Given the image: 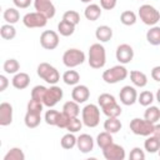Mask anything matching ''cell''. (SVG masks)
Instances as JSON below:
<instances>
[{
	"mask_svg": "<svg viewBox=\"0 0 160 160\" xmlns=\"http://www.w3.org/2000/svg\"><path fill=\"white\" fill-rule=\"evenodd\" d=\"M81 120L88 128H96L100 122V109L95 104H88L81 110Z\"/></svg>",
	"mask_w": 160,
	"mask_h": 160,
	"instance_id": "cell-2",
	"label": "cell"
},
{
	"mask_svg": "<svg viewBox=\"0 0 160 160\" xmlns=\"http://www.w3.org/2000/svg\"><path fill=\"white\" fill-rule=\"evenodd\" d=\"M42 106H44L42 101H39V100H35V99H30V101L28 102V110L29 111H34V112L41 114Z\"/></svg>",
	"mask_w": 160,
	"mask_h": 160,
	"instance_id": "cell-44",
	"label": "cell"
},
{
	"mask_svg": "<svg viewBox=\"0 0 160 160\" xmlns=\"http://www.w3.org/2000/svg\"><path fill=\"white\" fill-rule=\"evenodd\" d=\"M46 90H48V88H45V86H42V85H36V86H34L32 90H31V99L42 101Z\"/></svg>",
	"mask_w": 160,
	"mask_h": 160,
	"instance_id": "cell-41",
	"label": "cell"
},
{
	"mask_svg": "<svg viewBox=\"0 0 160 160\" xmlns=\"http://www.w3.org/2000/svg\"><path fill=\"white\" fill-rule=\"evenodd\" d=\"M12 122V105L10 102H1L0 104V125L8 126Z\"/></svg>",
	"mask_w": 160,
	"mask_h": 160,
	"instance_id": "cell-15",
	"label": "cell"
},
{
	"mask_svg": "<svg viewBox=\"0 0 160 160\" xmlns=\"http://www.w3.org/2000/svg\"><path fill=\"white\" fill-rule=\"evenodd\" d=\"M76 141H78V138L74 135V132H68V134H65V135L61 138L60 145H61L62 149L70 150V149H72V148L76 145Z\"/></svg>",
	"mask_w": 160,
	"mask_h": 160,
	"instance_id": "cell-30",
	"label": "cell"
},
{
	"mask_svg": "<svg viewBox=\"0 0 160 160\" xmlns=\"http://www.w3.org/2000/svg\"><path fill=\"white\" fill-rule=\"evenodd\" d=\"M101 110L108 118H119V115L121 114V108L116 101L110 104V105H108V106L101 108Z\"/></svg>",
	"mask_w": 160,
	"mask_h": 160,
	"instance_id": "cell-32",
	"label": "cell"
},
{
	"mask_svg": "<svg viewBox=\"0 0 160 160\" xmlns=\"http://www.w3.org/2000/svg\"><path fill=\"white\" fill-rule=\"evenodd\" d=\"M80 1H82V2H90L91 0H80Z\"/></svg>",
	"mask_w": 160,
	"mask_h": 160,
	"instance_id": "cell-53",
	"label": "cell"
},
{
	"mask_svg": "<svg viewBox=\"0 0 160 160\" xmlns=\"http://www.w3.org/2000/svg\"><path fill=\"white\" fill-rule=\"evenodd\" d=\"M129 158L131 160H144L145 159V152L142 149L140 148H134L131 151H130V155Z\"/></svg>",
	"mask_w": 160,
	"mask_h": 160,
	"instance_id": "cell-45",
	"label": "cell"
},
{
	"mask_svg": "<svg viewBox=\"0 0 160 160\" xmlns=\"http://www.w3.org/2000/svg\"><path fill=\"white\" fill-rule=\"evenodd\" d=\"M2 69L6 74H16L20 69V64L16 59H8L4 65H2Z\"/></svg>",
	"mask_w": 160,
	"mask_h": 160,
	"instance_id": "cell-37",
	"label": "cell"
},
{
	"mask_svg": "<svg viewBox=\"0 0 160 160\" xmlns=\"http://www.w3.org/2000/svg\"><path fill=\"white\" fill-rule=\"evenodd\" d=\"M75 26H76V25H74V24H71L70 21L62 19V20L58 24V31H59V34H60L61 36H70V35L74 34Z\"/></svg>",
	"mask_w": 160,
	"mask_h": 160,
	"instance_id": "cell-27",
	"label": "cell"
},
{
	"mask_svg": "<svg viewBox=\"0 0 160 160\" xmlns=\"http://www.w3.org/2000/svg\"><path fill=\"white\" fill-rule=\"evenodd\" d=\"M31 1L32 0H12L14 5L16 8H19V9H26V8H29L30 4H31Z\"/></svg>",
	"mask_w": 160,
	"mask_h": 160,
	"instance_id": "cell-48",
	"label": "cell"
},
{
	"mask_svg": "<svg viewBox=\"0 0 160 160\" xmlns=\"http://www.w3.org/2000/svg\"><path fill=\"white\" fill-rule=\"evenodd\" d=\"M84 15L88 20L90 21H96L100 16H101V6H99L98 4H90L85 8L84 10Z\"/></svg>",
	"mask_w": 160,
	"mask_h": 160,
	"instance_id": "cell-20",
	"label": "cell"
},
{
	"mask_svg": "<svg viewBox=\"0 0 160 160\" xmlns=\"http://www.w3.org/2000/svg\"><path fill=\"white\" fill-rule=\"evenodd\" d=\"M130 80L138 88H144L148 84V76L142 71H139V70L130 71Z\"/></svg>",
	"mask_w": 160,
	"mask_h": 160,
	"instance_id": "cell-22",
	"label": "cell"
},
{
	"mask_svg": "<svg viewBox=\"0 0 160 160\" xmlns=\"http://www.w3.org/2000/svg\"><path fill=\"white\" fill-rule=\"evenodd\" d=\"M59 34L54 30H45L40 35V44L46 50H54L59 45Z\"/></svg>",
	"mask_w": 160,
	"mask_h": 160,
	"instance_id": "cell-10",
	"label": "cell"
},
{
	"mask_svg": "<svg viewBox=\"0 0 160 160\" xmlns=\"http://www.w3.org/2000/svg\"><path fill=\"white\" fill-rule=\"evenodd\" d=\"M119 98H120L121 104H124V105H126V106L134 105V104L138 101V92H136V89H135L134 86L125 85V86L120 90Z\"/></svg>",
	"mask_w": 160,
	"mask_h": 160,
	"instance_id": "cell-12",
	"label": "cell"
},
{
	"mask_svg": "<svg viewBox=\"0 0 160 160\" xmlns=\"http://www.w3.org/2000/svg\"><path fill=\"white\" fill-rule=\"evenodd\" d=\"M62 19L70 21V22L74 24V25H78V24L80 22V15H79V12L75 11V10H68V11H65L64 15H62Z\"/></svg>",
	"mask_w": 160,
	"mask_h": 160,
	"instance_id": "cell-42",
	"label": "cell"
},
{
	"mask_svg": "<svg viewBox=\"0 0 160 160\" xmlns=\"http://www.w3.org/2000/svg\"><path fill=\"white\" fill-rule=\"evenodd\" d=\"M115 55H116V60L120 64H122V65L129 64L134 58V50L129 44H121L118 46Z\"/></svg>",
	"mask_w": 160,
	"mask_h": 160,
	"instance_id": "cell-14",
	"label": "cell"
},
{
	"mask_svg": "<svg viewBox=\"0 0 160 160\" xmlns=\"http://www.w3.org/2000/svg\"><path fill=\"white\" fill-rule=\"evenodd\" d=\"M41 121V114L39 112H34V111H26L25 118H24V122L29 129H34L36 126L40 125Z\"/></svg>",
	"mask_w": 160,
	"mask_h": 160,
	"instance_id": "cell-21",
	"label": "cell"
},
{
	"mask_svg": "<svg viewBox=\"0 0 160 160\" xmlns=\"http://www.w3.org/2000/svg\"><path fill=\"white\" fill-rule=\"evenodd\" d=\"M62 80L66 85H78L80 81V75L75 70H66L62 74Z\"/></svg>",
	"mask_w": 160,
	"mask_h": 160,
	"instance_id": "cell-31",
	"label": "cell"
},
{
	"mask_svg": "<svg viewBox=\"0 0 160 160\" xmlns=\"http://www.w3.org/2000/svg\"><path fill=\"white\" fill-rule=\"evenodd\" d=\"M121 121L118 119V118H108L104 122V129L111 134H115L118 132L120 129H121Z\"/></svg>",
	"mask_w": 160,
	"mask_h": 160,
	"instance_id": "cell-28",
	"label": "cell"
},
{
	"mask_svg": "<svg viewBox=\"0 0 160 160\" xmlns=\"http://www.w3.org/2000/svg\"><path fill=\"white\" fill-rule=\"evenodd\" d=\"M129 72L124 65H115L102 72V80L106 84H116L128 78Z\"/></svg>",
	"mask_w": 160,
	"mask_h": 160,
	"instance_id": "cell-3",
	"label": "cell"
},
{
	"mask_svg": "<svg viewBox=\"0 0 160 160\" xmlns=\"http://www.w3.org/2000/svg\"><path fill=\"white\" fill-rule=\"evenodd\" d=\"M89 65L92 69H101L106 62V51L100 42H95L89 48Z\"/></svg>",
	"mask_w": 160,
	"mask_h": 160,
	"instance_id": "cell-1",
	"label": "cell"
},
{
	"mask_svg": "<svg viewBox=\"0 0 160 160\" xmlns=\"http://www.w3.org/2000/svg\"><path fill=\"white\" fill-rule=\"evenodd\" d=\"M59 115H60V111L54 110V109H49L45 112V121H46V124L48 125H51V126H56Z\"/></svg>",
	"mask_w": 160,
	"mask_h": 160,
	"instance_id": "cell-39",
	"label": "cell"
},
{
	"mask_svg": "<svg viewBox=\"0 0 160 160\" xmlns=\"http://www.w3.org/2000/svg\"><path fill=\"white\" fill-rule=\"evenodd\" d=\"M82 124H84V122H82V120H80L78 116L71 118V119H70V121H69V124H68L66 130H68L69 132H78V131H80V130H81Z\"/></svg>",
	"mask_w": 160,
	"mask_h": 160,
	"instance_id": "cell-40",
	"label": "cell"
},
{
	"mask_svg": "<svg viewBox=\"0 0 160 160\" xmlns=\"http://www.w3.org/2000/svg\"><path fill=\"white\" fill-rule=\"evenodd\" d=\"M76 146L78 149L86 154V152H90L92 149H94V139L91 138V135L89 134H81L79 138H78V141H76Z\"/></svg>",
	"mask_w": 160,
	"mask_h": 160,
	"instance_id": "cell-17",
	"label": "cell"
},
{
	"mask_svg": "<svg viewBox=\"0 0 160 160\" xmlns=\"http://www.w3.org/2000/svg\"><path fill=\"white\" fill-rule=\"evenodd\" d=\"M11 82H12V86H14L15 89H18V90H24V89H26V88L29 86V84H30V76H29V74H26V72H16V74L14 75L12 80H11Z\"/></svg>",
	"mask_w": 160,
	"mask_h": 160,
	"instance_id": "cell-18",
	"label": "cell"
},
{
	"mask_svg": "<svg viewBox=\"0 0 160 160\" xmlns=\"http://www.w3.org/2000/svg\"><path fill=\"white\" fill-rule=\"evenodd\" d=\"M34 8L38 12L45 15L48 19L54 18L56 12V9L51 0H34Z\"/></svg>",
	"mask_w": 160,
	"mask_h": 160,
	"instance_id": "cell-13",
	"label": "cell"
},
{
	"mask_svg": "<svg viewBox=\"0 0 160 160\" xmlns=\"http://www.w3.org/2000/svg\"><path fill=\"white\" fill-rule=\"evenodd\" d=\"M115 101H116L115 98H114L111 94H108V92H104V94H101V95L98 98V104H99L100 108L108 106V105H110V104H112V102H115Z\"/></svg>",
	"mask_w": 160,
	"mask_h": 160,
	"instance_id": "cell-43",
	"label": "cell"
},
{
	"mask_svg": "<svg viewBox=\"0 0 160 160\" xmlns=\"http://www.w3.org/2000/svg\"><path fill=\"white\" fill-rule=\"evenodd\" d=\"M0 35L5 40H12L16 36V29L12 26V24H4L0 28Z\"/></svg>",
	"mask_w": 160,
	"mask_h": 160,
	"instance_id": "cell-34",
	"label": "cell"
},
{
	"mask_svg": "<svg viewBox=\"0 0 160 160\" xmlns=\"http://www.w3.org/2000/svg\"><path fill=\"white\" fill-rule=\"evenodd\" d=\"M151 78L155 81H160V65L152 68V70H151Z\"/></svg>",
	"mask_w": 160,
	"mask_h": 160,
	"instance_id": "cell-49",
	"label": "cell"
},
{
	"mask_svg": "<svg viewBox=\"0 0 160 160\" xmlns=\"http://www.w3.org/2000/svg\"><path fill=\"white\" fill-rule=\"evenodd\" d=\"M4 160H25V154L20 148H11L5 154Z\"/></svg>",
	"mask_w": 160,
	"mask_h": 160,
	"instance_id": "cell-36",
	"label": "cell"
},
{
	"mask_svg": "<svg viewBox=\"0 0 160 160\" xmlns=\"http://www.w3.org/2000/svg\"><path fill=\"white\" fill-rule=\"evenodd\" d=\"M102 155L106 160H124L125 150L121 145L112 142L109 146H106L105 149H102Z\"/></svg>",
	"mask_w": 160,
	"mask_h": 160,
	"instance_id": "cell-11",
	"label": "cell"
},
{
	"mask_svg": "<svg viewBox=\"0 0 160 160\" xmlns=\"http://www.w3.org/2000/svg\"><path fill=\"white\" fill-rule=\"evenodd\" d=\"M146 40L150 45L158 46L160 45V26H151L146 32Z\"/></svg>",
	"mask_w": 160,
	"mask_h": 160,
	"instance_id": "cell-23",
	"label": "cell"
},
{
	"mask_svg": "<svg viewBox=\"0 0 160 160\" xmlns=\"http://www.w3.org/2000/svg\"><path fill=\"white\" fill-rule=\"evenodd\" d=\"M154 126L155 124L148 121L146 119H140V118H135L130 121V130L139 136H149L152 135L154 131Z\"/></svg>",
	"mask_w": 160,
	"mask_h": 160,
	"instance_id": "cell-6",
	"label": "cell"
},
{
	"mask_svg": "<svg viewBox=\"0 0 160 160\" xmlns=\"http://www.w3.org/2000/svg\"><path fill=\"white\" fill-rule=\"evenodd\" d=\"M158 152H159V156H160V149H159V151H158Z\"/></svg>",
	"mask_w": 160,
	"mask_h": 160,
	"instance_id": "cell-54",
	"label": "cell"
},
{
	"mask_svg": "<svg viewBox=\"0 0 160 160\" xmlns=\"http://www.w3.org/2000/svg\"><path fill=\"white\" fill-rule=\"evenodd\" d=\"M138 101L140 102V105L142 106H149L152 104L154 101V94L149 90H145V91H141L140 95H138Z\"/></svg>",
	"mask_w": 160,
	"mask_h": 160,
	"instance_id": "cell-38",
	"label": "cell"
},
{
	"mask_svg": "<svg viewBox=\"0 0 160 160\" xmlns=\"http://www.w3.org/2000/svg\"><path fill=\"white\" fill-rule=\"evenodd\" d=\"M95 36L100 42H108L112 38V29L108 25L98 26V29L95 31Z\"/></svg>",
	"mask_w": 160,
	"mask_h": 160,
	"instance_id": "cell-19",
	"label": "cell"
},
{
	"mask_svg": "<svg viewBox=\"0 0 160 160\" xmlns=\"http://www.w3.org/2000/svg\"><path fill=\"white\" fill-rule=\"evenodd\" d=\"M144 148L150 154H154V152H158L159 149H160V139H158L156 136L154 135H149L148 139L145 140L144 142Z\"/></svg>",
	"mask_w": 160,
	"mask_h": 160,
	"instance_id": "cell-26",
	"label": "cell"
},
{
	"mask_svg": "<svg viewBox=\"0 0 160 160\" xmlns=\"http://www.w3.org/2000/svg\"><path fill=\"white\" fill-rule=\"evenodd\" d=\"M71 98L74 101L82 104L90 98V90L86 85H75L71 91Z\"/></svg>",
	"mask_w": 160,
	"mask_h": 160,
	"instance_id": "cell-16",
	"label": "cell"
},
{
	"mask_svg": "<svg viewBox=\"0 0 160 160\" xmlns=\"http://www.w3.org/2000/svg\"><path fill=\"white\" fill-rule=\"evenodd\" d=\"M8 85H9V80H8V78H6L5 75H0V91L6 90Z\"/></svg>",
	"mask_w": 160,
	"mask_h": 160,
	"instance_id": "cell-50",
	"label": "cell"
},
{
	"mask_svg": "<svg viewBox=\"0 0 160 160\" xmlns=\"http://www.w3.org/2000/svg\"><path fill=\"white\" fill-rule=\"evenodd\" d=\"M64 96V92H62V89L60 86H56V85H52L50 86L46 92H45V96L42 99V104L48 108H54Z\"/></svg>",
	"mask_w": 160,
	"mask_h": 160,
	"instance_id": "cell-9",
	"label": "cell"
},
{
	"mask_svg": "<svg viewBox=\"0 0 160 160\" xmlns=\"http://www.w3.org/2000/svg\"><path fill=\"white\" fill-rule=\"evenodd\" d=\"M2 16H4V20H5L8 24H15V22H18V21L20 20V14H19V11H18L15 8H9V9H6V10L4 11Z\"/></svg>",
	"mask_w": 160,
	"mask_h": 160,
	"instance_id": "cell-33",
	"label": "cell"
},
{
	"mask_svg": "<svg viewBox=\"0 0 160 160\" xmlns=\"http://www.w3.org/2000/svg\"><path fill=\"white\" fill-rule=\"evenodd\" d=\"M22 22L26 28L29 29H34V28H44L48 24V18L38 11H32V12H28L26 15H24L22 18Z\"/></svg>",
	"mask_w": 160,
	"mask_h": 160,
	"instance_id": "cell-8",
	"label": "cell"
},
{
	"mask_svg": "<svg viewBox=\"0 0 160 160\" xmlns=\"http://www.w3.org/2000/svg\"><path fill=\"white\" fill-rule=\"evenodd\" d=\"M85 61V52L79 49H69L62 55V62L66 68H76Z\"/></svg>",
	"mask_w": 160,
	"mask_h": 160,
	"instance_id": "cell-7",
	"label": "cell"
},
{
	"mask_svg": "<svg viewBox=\"0 0 160 160\" xmlns=\"http://www.w3.org/2000/svg\"><path fill=\"white\" fill-rule=\"evenodd\" d=\"M100 6L104 10H112L116 6V0H100Z\"/></svg>",
	"mask_w": 160,
	"mask_h": 160,
	"instance_id": "cell-47",
	"label": "cell"
},
{
	"mask_svg": "<svg viewBox=\"0 0 160 160\" xmlns=\"http://www.w3.org/2000/svg\"><path fill=\"white\" fill-rule=\"evenodd\" d=\"M152 135L156 136L158 139H160V124H155L154 126V131H152Z\"/></svg>",
	"mask_w": 160,
	"mask_h": 160,
	"instance_id": "cell-51",
	"label": "cell"
},
{
	"mask_svg": "<svg viewBox=\"0 0 160 160\" xmlns=\"http://www.w3.org/2000/svg\"><path fill=\"white\" fill-rule=\"evenodd\" d=\"M155 98H156V100H158V102L160 104V88L158 89V91H156V95H155Z\"/></svg>",
	"mask_w": 160,
	"mask_h": 160,
	"instance_id": "cell-52",
	"label": "cell"
},
{
	"mask_svg": "<svg viewBox=\"0 0 160 160\" xmlns=\"http://www.w3.org/2000/svg\"><path fill=\"white\" fill-rule=\"evenodd\" d=\"M114 142V140H112V134L111 132H109V131H102V132H100L99 135H98V138H96V144L99 145V148L102 150V149H105L106 146H109L110 144H112Z\"/></svg>",
	"mask_w": 160,
	"mask_h": 160,
	"instance_id": "cell-29",
	"label": "cell"
},
{
	"mask_svg": "<svg viewBox=\"0 0 160 160\" xmlns=\"http://www.w3.org/2000/svg\"><path fill=\"white\" fill-rule=\"evenodd\" d=\"M144 119H146L148 121H150L152 124H156L160 120V109L158 106H152V105L146 106V110L144 112Z\"/></svg>",
	"mask_w": 160,
	"mask_h": 160,
	"instance_id": "cell-24",
	"label": "cell"
},
{
	"mask_svg": "<svg viewBox=\"0 0 160 160\" xmlns=\"http://www.w3.org/2000/svg\"><path fill=\"white\" fill-rule=\"evenodd\" d=\"M36 71H38L39 78H41L44 81H46L50 85H55L60 80L59 71L49 62H40Z\"/></svg>",
	"mask_w": 160,
	"mask_h": 160,
	"instance_id": "cell-5",
	"label": "cell"
},
{
	"mask_svg": "<svg viewBox=\"0 0 160 160\" xmlns=\"http://www.w3.org/2000/svg\"><path fill=\"white\" fill-rule=\"evenodd\" d=\"M139 18L140 20L149 26H154L160 20V12L150 4H144L139 8Z\"/></svg>",
	"mask_w": 160,
	"mask_h": 160,
	"instance_id": "cell-4",
	"label": "cell"
},
{
	"mask_svg": "<svg viewBox=\"0 0 160 160\" xmlns=\"http://www.w3.org/2000/svg\"><path fill=\"white\" fill-rule=\"evenodd\" d=\"M70 116H68L65 112H60V115H59V119H58V124H56V126L58 128H60V129H66L68 128V124H69V121H70Z\"/></svg>",
	"mask_w": 160,
	"mask_h": 160,
	"instance_id": "cell-46",
	"label": "cell"
},
{
	"mask_svg": "<svg viewBox=\"0 0 160 160\" xmlns=\"http://www.w3.org/2000/svg\"><path fill=\"white\" fill-rule=\"evenodd\" d=\"M62 112H65L68 116L70 118H75L80 114V108H79V102L74 101V100H70V101H66L64 105H62Z\"/></svg>",
	"mask_w": 160,
	"mask_h": 160,
	"instance_id": "cell-25",
	"label": "cell"
},
{
	"mask_svg": "<svg viewBox=\"0 0 160 160\" xmlns=\"http://www.w3.org/2000/svg\"><path fill=\"white\" fill-rule=\"evenodd\" d=\"M120 21H121V24H124L126 26H131L136 22V14L131 10H125L120 15Z\"/></svg>",
	"mask_w": 160,
	"mask_h": 160,
	"instance_id": "cell-35",
	"label": "cell"
}]
</instances>
